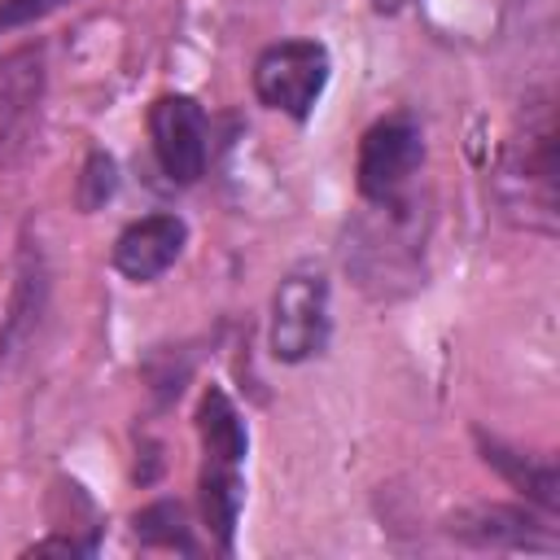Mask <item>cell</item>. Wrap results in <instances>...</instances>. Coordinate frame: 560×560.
Instances as JSON below:
<instances>
[{"mask_svg":"<svg viewBox=\"0 0 560 560\" xmlns=\"http://www.w3.org/2000/svg\"><path fill=\"white\" fill-rule=\"evenodd\" d=\"M328 83V48L315 39H280L254 61V92L267 109L306 118Z\"/></svg>","mask_w":560,"mask_h":560,"instance_id":"cell-1","label":"cell"},{"mask_svg":"<svg viewBox=\"0 0 560 560\" xmlns=\"http://www.w3.org/2000/svg\"><path fill=\"white\" fill-rule=\"evenodd\" d=\"M328 341V280L315 267H298L280 280L271 302V354L302 363Z\"/></svg>","mask_w":560,"mask_h":560,"instance_id":"cell-2","label":"cell"},{"mask_svg":"<svg viewBox=\"0 0 560 560\" xmlns=\"http://www.w3.org/2000/svg\"><path fill=\"white\" fill-rule=\"evenodd\" d=\"M424 162V136L411 118L394 114V118H381L376 127H368L363 144H359V166H354V179H359V192L368 201H394L411 175L420 171Z\"/></svg>","mask_w":560,"mask_h":560,"instance_id":"cell-3","label":"cell"},{"mask_svg":"<svg viewBox=\"0 0 560 560\" xmlns=\"http://www.w3.org/2000/svg\"><path fill=\"white\" fill-rule=\"evenodd\" d=\"M149 136H153V158L175 184H192L206 171V114L192 96L171 92L158 96L149 109Z\"/></svg>","mask_w":560,"mask_h":560,"instance_id":"cell-4","label":"cell"},{"mask_svg":"<svg viewBox=\"0 0 560 560\" xmlns=\"http://www.w3.org/2000/svg\"><path fill=\"white\" fill-rule=\"evenodd\" d=\"M44 96V61L35 48L9 52L0 61V162H13L35 131Z\"/></svg>","mask_w":560,"mask_h":560,"instance_id":"cell-5","label":"cell"},{"mask_svg":"<svg viewBox=\"0 0 560 560\" xmlns=\"http://www.w3.org/2000/svg\"><path fill=\"white\" fill-rule=\"evenodd\" d=\"M184 241H188V228L179 214H149V219H136L131 228H122V236L114 241V267L144 284V280H158L179 254H184Z\"/></svg>","mask_w":560,"mask_h":560,"instance_id":"cell-6","label":"cell"},{"mask_svg":"<svg viewBox=\"0 0 560 560\" xmlns=\"http://www.w3.org/2000/svg\"><path fill=\"white\" fill-rule=\"evenodd\" d=\"M197 433H201V446H206V459H219V464H241L245 451H249V433H245V420L241 411L232 407V398L210 385L201 394V407H197Z\"/></svg>","mask_w":560,"mask_h":560,"instance_id":"cell-7","label":"cell"},{"mask_svg":"<svg viewBox=\"0 0 560 560\" xmlns=\"http://www.w3.org/2000/svg\"><path fill=\"white\" fill-rule=\"evenodd\" d=\"M241 503H245L241 464L206 459V472H201V512H206V525H210V534L219 538L223 551L232 547V529H236Z\"/></svg>","mask_w":560,"mask_h":560,"instance_id":"cell-8","label":"cell"},{"mask_svg":"<svg viewBox=\"0 0 560 560\" xmlns=\"http://www.w3.org/2000/svg\"><path fill=\"white\" fill-rule=\"evenodd\" d=\"M486 459H490L516 490H525L529 499H538L542 508H556V503H560V494H556V468H551V464H534V459H525V455H516V451H503L499 442H486Z\"/></svg>","mask_w":560,"mask_h":560,"instance_id":"cell-9","label":"cell"},{"mask_svg":"<svg viewBox=\"0 0 560 560\" xmlns=\"http://www.w3.org/2000/svg\"><path fill=\"white\" fill-rule=\"evenodd\" d=\"M451 529H459V534L472 538V542H490V547H499V542H512V547H542V542L529 538L525 512H508V508H486V512L472 516V525H451Z\"/></svg>","mask_w":560,"mask_h":560,"instance_id":"cell-10","label":"cell"},{"mask_svg":"<svg viewBox=\"0 0 560 560\" xmlns=\"http://www.w3.org/2000/svg\"><path fill=\"white\" fill-rule=\"evenodd\" d=\"M136 538L144 542H158V547H179V551H192V538H188V525H184V508L162 499L153 508H144L136 516Z\"/></svg>","mask_w":560,"mask_h":560,"instance_id":"cell-11","label":"cell"},{"mask_svg":"<svg viewBox=\"0 0 560 560\" xmlns=\"http://www.w3.org/2000/svg\"><path fill=\"white\" fill-rule=\"evenodd\" d=\"M114 188H118L114 158L96 149V153L83 162V175H79V206H83V210H96V206H105V201L114 197Z\"/></svg>","mask_w":560,"mask_h":560,"instance_id":"cell-12","label":"cell"},{"mask_svg":"<svg viewBox=\"0 0 560 560\" xmlns=\"http://www.w3.org/2000/svg\"><path fill=\"white\" fill-rule=\"evenodd\" d=\"M57 4H66V0H9V4L0 9V26H9V22H26V18H39V13L57 9Z\"/></svg>","mask_w":560,"mask_h":560,"instance_id":"cell-13","label":"cell"},{"mask_svg":"<svg viewBox=\"0 0 560 560\" xmlns=\"http://www.w3.org/2000/svg\"><path fill=\"white\" fill-rule=\"evenodd\" d=\"M411 0H372V9L376 13H398V9H407Z\"/></svg>","mask_w":560,"mask_h":560,"instance_id":"cell-14","label":"cell"}]
</instances>
